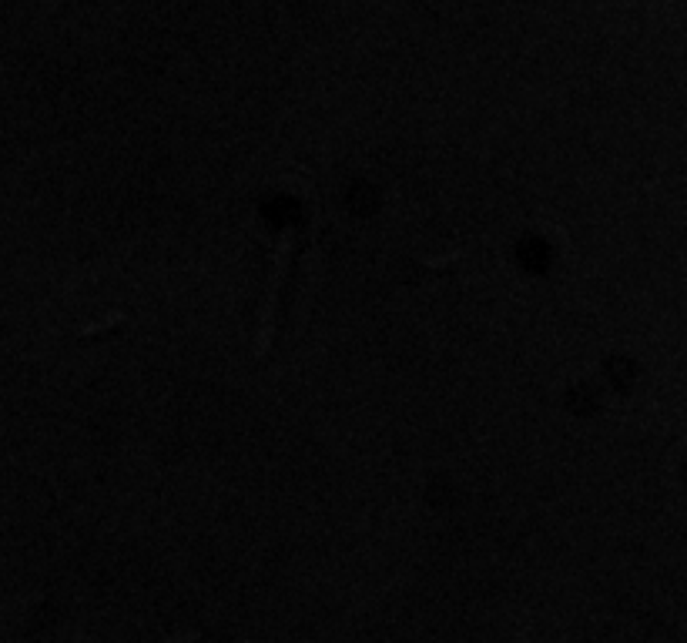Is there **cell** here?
Returning a JSON list of instances; mask_svg holds the SVG:
<instances>
[{
	"label": "cell",
	"instance_id": "6da1fadb",
	"mask_svg": "<svg viewBox=\"0 0 687 643\" xmlns=\"http://www.w3.org/2000/svg\"><path fill=\"white\" fill-rule=\"evenodd\" d=\"M315 235H319V201L309 188L302 211L278 228V238L272 242V252H268V282L255 312V359H265L275 349L282 322L288 315V302L295 292L302 255L312 248Z\"/></svg>",
	"mask_w": 687,
	"mask_h": 643
}]
</instances>
